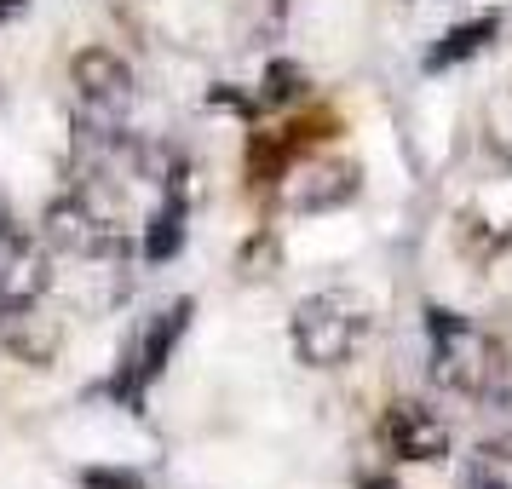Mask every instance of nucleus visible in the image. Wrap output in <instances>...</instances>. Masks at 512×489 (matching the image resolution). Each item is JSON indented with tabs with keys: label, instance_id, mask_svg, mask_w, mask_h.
I'll return each instance as SVG.
<instances>
[{
	"label": "nucleus",
	"instance_id": "17",
	"mask_svg": "<svg viewBox=\"0 0 512 489\" xmlns=\"http://www.w3.org/2000/svg\"><path fill=\"white\" fill-rule=\"evenodd\" d=\"M472 484H478V489H507V484H495V478H484V472H478V478H472Z\"/></svg>",
	"mask_w": 512,
	"mask_h": 489
},
{
	"label": "nucleus",
	"instance_id": "2",
	"mask_svg": "<svg viewBox=\"0 0 512 489\" xmlns=\"http://www.w3.org/2000/svg\"><path fill=\"white\" fill-rule=\"evenodd\" d=\"M294 351H300L305 369H340L351 363V351L363 346V305L328 288V294H311V300L294 305Z\"/></svg>",
	"mask_w": 512,
	"mask_h": 489
},
{
	"label": "nucleus",
	"instance_id": "14",
	"mask_svg": "<svg viewBox=\"0 0 512 489\" xmlns=\"http://www.w3.org/2000/svg\"><path fill=\"white\" fill-rule=\"evenodd\" d=\"M305 93V75L294 64H271L265 70V104H294Z\"/></svg>",
	"mask_w": 512,
	"mask_h": 489
},
{
	"label": "nucleus",
	"instance_id": "9",
	"mask_svg": "<svg viewBox=\"0 0 512 489\" xmlns=\"http://www.w3.org/2000/svg\"><path fill=\"white\" fill-rule=\"evenodd\" d=\"M357 196V162H300L282 173V208L288 213H323Z\"/></svg>",
	"mask_w": 512,
	"mask_h": 489
},
{
	"label": "nucleus",
	"instance_id": "1",
	"mask_svg": "<svg viewBox=\"0 0 512 489\" xmlns=\"http://www.w3.org/2000/svg\"><path fill=\"white\" fill-rule=\"evenodd\" d=\"M426 334H432V380H438L443 392L478 403L484 392L507 386V346L495 334L472 328L455 311H432Z\"/></svg>",
	"mask_w": 512,
	"mask_h": 489
},
{
	"label": "nucleus",
	"instance_id": "6",
	"mask_svg": "<svg viewBox=\"0 0 512 489\" xmlns=\"http://www.w3.org/2000/svg\"><path fill=\"white\" fill-rule=\"evenodd\" d=\"M380 443H386L392 461L432 466V461L449 455V426H443L432 409H420V403H392V409L380 415Z\"/></svg>",
	"mask_w": 512,
	"mask_h": 489
},
{
	"label": "nucleus",
	"instance_id": "18",
	"mask_svg": "<svg viewBox=\"0 0 512 489\" xmlns=\"http://www.w3.org/2000/svg\"><path fill=\"white\" fill-rule=\"evenodd\" d=\"M6 219H12V202H6V190H0V225H6Z\"/></svg>",
	"mask_w": 512,
	"mask_h": 489
},
{
	"label": "nucleus",
	"instance_id": "16",
	"mask_svg": "<svg viewBox=\"0 0 512 489\" xmlns=\"http://www.w3.org/2000/svg\"><path fill=\"white\" fill-rule=\"evenodd\" d=\"M24 6H29V0H0V18H18Z\"/></svg>",
	"mask_w": 512,
	"mask_h": 489
},
{
	"label": "nucleus",
	"instance_id": "5",
	"mask_svg": "<svg viewBox=\"0 0 512 489\" xmlns=\"http://www.w3.org/2000/svg\"><path fill=\"white\" fill-rule=\"evenodd\" d=\"M52 282V259H47V242L41 236L18 231L12 219L0 225V311L12 305H29L41 300Z\"/></svg>",
	"mask_w": 512,
	"mask_h": 489
},
{
	"label": "nucleus",
	"instance_id": "3",
	"mask_svg": "<svg viewBox=\"0 0 512 489\" xmlns=\"http://www.w3.org/2000/svg\"><path fill=\"white\" fill-rule=\"evenodd\" d=\"M70 87L81 98V110L87 121H121L133 110V98H139V81L133 70L121 64V52L110 47H81L70 58Z\"/></svg>",
	"mask_w": 512,
	"mask_h": 489
},
{
	"label": "nucleus",
	"instance_id": "15",
	"mask_svg": "<svg viewBox=\"0 0 512 489\" xmlns=\"http://www.w3.org/2000/svg\"><path fill=\"white\" fill-rule=\"evenodd\" d=\"M81 484H87V489H144L139 472H121V466H87V472H81Z\"/></svg>",
	"mask_w": 512,
	"mask_h": 489
},
{
	"label": "nucleus",
	"instance_id": "13",
	"mask_svg": "<svg viewBox=\"0 0 512 489\" xmlns=\"http://www.w3.org/2000/svg\"><path fill=\"white\" fill-rule=\"evenodd\" d=\"M236 271L248 282H265L271 271H282V236L277 231H254L242 242V254H236Z\"/></svg>",
	"mask_w": 512,
	"mask_h": 489
},
{
	"label": "nucleus",
	"instance_id": "12",
	"mask_svg": "<svg viewBox=\"0 0 512 489\" xmlns=\"http://www.w3.org/2000/svg\"><path fill=\"white\" fill-rule=\"evenodd\" d=\"M282 24H288V0H236V35H242V47L277 41Z\"/></svg>",
	"mask_w": 512,
	"mask_h": 489
},
{
	"label": "nucleus",
	"instance_id": "7",
	"mask_svg": "<svg viewBox=\"0 0 512 489\" xmlns=\"http://www.w3.org/2000/svg\"><path fill=\"white\" fill-rule=\"evenodd\" d=\"M190 317H196V305H190V300H173L162 317H150V323H144V334L133 340L127 363H121V380H116V392H121V397H133L139 386H150V380L162 374L167 351L179 346V334H185Z\"/></svg>",
	"mask_w": 512,
	"mask_h": 489
},
{
	"label": "nucleus",
	"instance_id": "11",
	"mask_svg": "<svg viewBox=\"0 0 512 489\" xmlns=\"http://www.w3.org/2000/svg\"><path fill=\"white\" fill-rule=\"evenodd\" d=\"M478 438L495 461H512V380L478 397Z\"/></svg>",
	"mask_w": 512,
	"mask_h": 489
},
{
	"label": "nucleus",
	"instance_id": "8",
	"mask_svg": "<svg viewBox=\"0 0 512 489\" xmlns=\"http://www.w3.org/2000/svg\"><path fill=\"white\" fill-rule=\"evenodd\" d=\"M0 346L12 351L24 369H52L58 351H64V323L41 300L12 305V311H0Z\"/></svg>",
	"mask_w": 512,
	"mask_h": 489
},
{
	"label": "nucleus",
	"instance_id": "4",
	"mask_svg": "<svg viewBox=\"0 0 512 489\" xmlns=\"http://www.w3.org/2000/svg\"><path fill=\"white\" fill-rule=\"evenodd\" d=\"M41 242H47V254H64V259H98L116 248V231L98 219L75 190L64 196H52L47 213H41Z\"/></svg>",
	"mask_w": 512,
	"mask_h": 489
},
{
	"label": "nucleus",
	"instance_id": "10",
	"mask_svg": "<svg viewBox=\"0 0 512 489\" xmlns=\"http://www.w3.org/2000/svg\"><path fill=\"white\" fill-rule=\"evenodd\" d=\"M495 29H501V18H495V12L472 18V24H455L438 47L426 52V70H449V64H461V58H478V52L495 41Z\"/></svg>",
	"mask_w": 512,
	"mask_h": 489
}]
</instances>
